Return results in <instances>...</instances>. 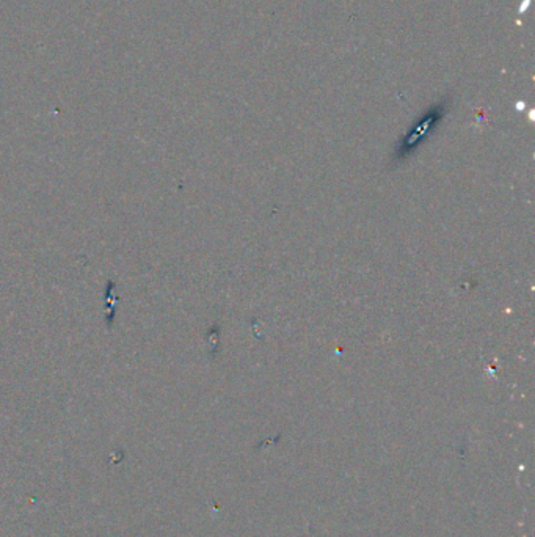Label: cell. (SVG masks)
<instances>
[{
  "instance_id": "cell-1",
  "label": "cell",
  "mask_w": 535,
  "mask_h": 537,
  "mask_svg": "<svg viewBox=\"0 0 535 537\" xmlns=\"http://www.w3.org/2000/svg\"><path fill=\"white\" fill-rule=\"evenodd\" d=\"M443 115H444V107L435 106L426 116H422V118L416 123V126L413 127L411 131H408L404 142H402V145L399 146V156L396 157L397 159L407 157L411 151H415V149L421 145L424 138L432 132L435 126H437L438 121L443 118Z\"/></svg>"
}]
</instances>
